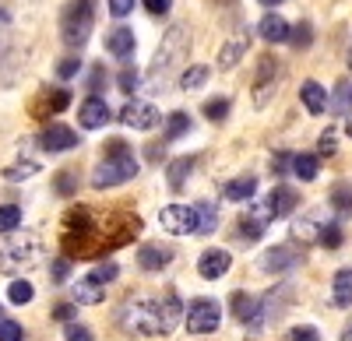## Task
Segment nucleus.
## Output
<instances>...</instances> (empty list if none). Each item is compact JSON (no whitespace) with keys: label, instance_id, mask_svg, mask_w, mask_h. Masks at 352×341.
Segmentation results:
<instances>
[{"label":"nucleus","instance_id":"obj_1","mask_svg":"<svg viewBox=\"0 0 352 341\" xmlns=\"http://www.w3.org/2000/svg\"><path fill=\"white\" fill-rule=\"evenodd\" d=\"M138 158H134V152L124 145L120 137L116 141H109L106 145V158L96 165V173H92V187L96 190H109V187H120V183H127V180H134L138 176Z\"/></svg>","mask_w":352,"mask_h":341},{"label":"nucleus","instance_id":"obj_2","mask_svg":"<svg viewBox=\"0 0 352 341\" xmlns=\"http://www.w3.org/2000/svg\"><path fill=\"white\" fill-rule=\"evenodd\" d=\"M190 53V32H187V25H169V32L162 36L159 49H155V60L148 67V78L155 89H162L166 78L184 64V56Z\"/></svg>","mask_w":352,"mask_h":341},{"label":"nucleus","instance_id":"obj_3","mask_svg":"<svg viewBox=\"0 0 352 341\" xmlns=\"http://www.w3.org/2000/svg\"><path fill=\"white\" fill-rule=\"evenodd\" d=\"M116 320H120V327L127 334H134V338H159L162 334L159 299H152V296H131V299H124Z\"/></svg>","mask_w":352,"mask_h":341},{"label":"nucleus","instance_id":"obj_4","mask_svg":"<svg viewBox=\"0 0 352 341\" xmlns=\"http://www.w3.org/2000/svg\"><path fill=\"white\" fill-rule=\"evenodd\" d=\"M43 239L36 233H11L8 243L0 246V268L8 274H25L43 264Z\"/></svg>","mask_w":352,"mask_h":341},{"label":"nucleus","instance_id":"obj_5","mask_svg":"<svg viewBox=\"0 0 352 341\" xmlns=\"http://www.w3.org/2000/svg\"><path fill=\"white\" fill-rule=\"evenodd\" d=\"M92 25H96L92 0H71L60 18V36L71 49H81L88 43V36H92Z\"/></svg>","mask_w":352,"mask_h":341},{"label":"nucleus","instance_id":"obj_6","mask_svg":"<svg viewBox=\"0 0 352 341\" xmlns=\"http://www.w3.org/2000/svg\"><path fill=\"white\" fill-rule=\"evenodd\" d=\"M184 324L190 334H212L222 324V309L215 299H194L190 306H184Z\"/></svg>","mask_w":352,"mask_h":341},{"label":"nucleus","instance_id":"obj_7","mask_svg":"<svg viewBox=\"0 0 352 341\" xmlns=\"http://www.w3.org/2000/svg\"><path fill=\"white\" fill-rule=\"evenodd\" d=\"M278 78H282V64L275 60V56H261L257 64V78H254V106L264 109L272 102L275 89H278Z\"/></svg>","mask_w":352,"mask_h":341},{"label":"nucleus","instance_id":"obj_8","mask_svg":"<svg viewBox=\"0 0 352 341\" xmlns=\"http://www.w3.org/2000/svg\"><path fill=\"white\" fill-rule=\"evenodd\" d=\"M159 222H162V229L173 233V236H190L197 229V215L187 204H166L159 211Z\"/></svg>","mask_w":352,"mask_h":341},{"label":"nucleus","instance_id":"obj_9","mask_svg":"<svg viewBox=\"0 0 352 341\" xmlns=\"http://www.w3.org/2000/svg\"><path fill=\"white\" fill-rule=\"evenodd\" d=\"M300 261H303V253L296 246H292V243H278V246H272L261 257V268L268 271V274H282V271H292Z\"/></svg>","mask_w":352,"mask_h":341},{"label":"nucleus","instance_id":"obj_10","mask_svg":"<svg viewBox=\"0 0 352 341\" xmlns=\"http://www.w3.org/2000/svg\"><path fill=\"white\" fill-rule=\"evenodd\" d=\"M120 124L124 127H134V130H152L159 124V109L152 102H138L131 99L124 109H120Z\"/></svg>","mask_w":352,"mask_h":341},{"label":"nucleus","instance_id":"obj_11","mask_svg":"<svg viewBox=\"0 0 352 341\" xmlns=\"http://www.w3.org/2000/svg\"><path fill=\"white\" fill-rule=\"evenodd\" d=\"M268 222H272V211L264 201H254L247 208V215L240 218V236L243 239H261L264 233H268Z\"/></svg>","mask_w":352,"mask_h":341},{"label":"nucleus","instance_id":"obj_12","mask_svg":"<svg viewBox=\"0 0 352 341\" xmlns=\"http://www.w3.org/2000/svg\"><path fill=\"white\" fill-rule=\"evenodd\" d=\"M109 117H113V109H109L106 99H99V95H88V99L81 102V109H78V120H81L85 130H99V127H106Z\"/></svg>","mask_w":352,"mask_h":341},{"label":"nucleus","instance_id":"obj_13","mask_svg":"<svg viewBox=\"0 0 352 341\" xmlns=\"http://www.w3.org/2000/svg\"><path fill=\"white\" fill-rule=\"evenodd\" d=\"M39 145L46 152H71V148H78V134L64 124H50L43 130V137H39Z\"/></svg>","mask_w":352,"mask_h":341},{"label":"nucleus","instance_id":"obj_14","mask_svg":"<svg viewBox=\"0 0 352 341\" xmlns=\"http://www.w3.org/2000/svg\"><path fill=\"white\" fill-rule=\"evenodd\" d=\"M324 222H328V215L320 211V208H314V211H307L303 218H296V225H292V236H296L303 246H307V243H317L320 229H324Z\"/></svg>","mask_w":352,"mask_h":341},{"label":"nucleus","instance_id":"obj_15","mask_svg":"<svg viewBox=\"0 0 352 341\" xmlns=\"http://www.w3.org/2000/svg\"><path fill=\"white\" fill-rule=\"evenodd\" d=\"M229 268H232V257H229L226 250H204V253H201V261H197L201 278H222Z\"/></svg>","mask_w":352,"mask_h":341},{"label":"nucleus","instance_id":"obj_16","mask_svg":"<svg viewBox=\"0 0 352 341\" xmlns=\"http://www.w3.org/2000/svg\"><path fill=\"white\" fill-rule=\"evenodd\" d=\"M71 289H74V303H78V306H99V303L106 299V285H99L92 274L78 278Z\"/></svg>","mask_w":352,"mask_h":341},{"label":"nucleus","instance_id":"obj_17","mask_svg":"<svg viewBox=\"0 0 352 341\" xmlns=\"http://www.w3.org/2000/svg\"><path fill=\"white\" fill-rule=\"evenodd\" d=\"M134 46H138V39H134V32L131 28H113V32L106 36V49L113 53V56H120V60H127V56H134Z\"/></svg>","mask_w":352,"mask_h":341},{"label":"nucleus","instance_id":"obj_18","mask_svg":"<svg viewBox=\"0 0 352 341\" xmlns=\"http://www.w3.org/2000/svg\"><path fill=\"white\" fill-rule=\"evenodd\" d=\"M159 314H162V334H169L176 324L184 320V303L176 299V292H173V289H166V296L159 299Z\"/></svg>","mask_w":352,"mask_h":341},{"label":"nucleus","instance_id":"obj_19","mask_svg":"<svg viewBox=\"0 0 352 341\" xmlns=\"http://www.w3.org/2000/svg\"><path fill=\"white\" fill-rule=\"evenodd\" d=\"M331 303H335L338 309H349V306H352V268H338V271H335Z\"/></svg>","mask_w":352,"mask_h":341},{"label":"nucleus","instance_id":"obj_20","mask_svg":"<svg viewBox=\"0 0 352 341\" xmlns=\"http://www.w3.org/2000/svg\"><path fill=\"white\" fill-rule=\"evenodd\" d=\"M268 211H272V218H285L292 208H296V190L292 187H275L272 193H268Z\"/></svg>","mask_w":352,"mask_h":341},{"label":"nucleus","instance_id":"obj_21","mask_svg":"<svg viewBox=\"0 0 352 341\" xmlns=\"http://www.w3.org/2000/svg\"><path fill=\"white\" fill-rule=\"evenodd\" d=\"M257 36L264 43H285L289 39V21L278 18V14H264L261 25H257Z\"/></svg>","mask_w":352,"mask_h":341},{"label":"nucleus","instance_id":"obj_22","mask_svg":"<svg viewBox=\"0 0 352 341\" xmlns=\"http://www.w3.org/2000/svg\"><path fill=\"white\" fill-rule=\"evenodd\" d=\"M169 261H173V250H166V246H141L138 250V264L144 271H162Z\"/></svg>","mask_w":352,"mask_h":341},{"label":"nucleus","instance_id":"obj_23","mask_svg":"<svg viewBox=\"0 0 352 341\" xmlns=\"http://www.w3.org/2000/svg\"><path fill=\"white\" fill-rule=\"evenodd\" d=\"M300 99H303V106L314 113V117H320V113L328 109V92L320 89L317 81H303V89H300Z\"/></svg>","mask_w":352,"mask_h":341},{"label":"nucleus","instance_id":"obj_24","mask_svg":"<svg viewBox=\"0 0 352 341\" xmlns=\"http://www.w3.org/2000/svg\"><path fill=\"white\" fill-rule=\"evenodd\" d=\"M254 193H257V180H254V176H236V180H229V183L222 187L226 201H250Z\"/></svg>","mask_w":352,"mask_h":341},{"label":"nucleus","instance_id":"obj_25","mask_svg":"<svg viewBox=\"0 0 352 341\" xmlns=\"http://www.w3.org/2000/svg\"><path fill=\"white\" fill-rule=\"evenodd\" d=\"M331 113L335 117H352V78H342L331 92Z\"/></svg>","mask_w":352,"mask_h":341},{"label":"nucleus","instance_id":"obj_26","mask_svg":"<svg viewBox=\"0 0 352 341\" xmlns=\"http://www.w3.org/2000/svg\"><path fill=\"white\" fill-rule=\"evenodd\" d=\"M247 36H240V39H229L226 46H222V53H219V67L222 71H232L240 60H243V53H247Z\"/></svg>","mask_w":352,"mask_h":341},{"label":"nucleus","instance_id":"obj_27","mask_svg":"<svg viewBox=\"0 0 352 341\" xmlns=\"http://www.w3.org/2000/svg\"><path fill=\"white\" fill-rule=\"evenodd\" d=\"M194 215H197V236H208V233H215V225H219V204L215 201H201L197 208H194Z\"/></svg>","mask_w":352,"mask_h":341},{"label":"nucleus","instance_id":"obj_28","mask_svg":"<svg viewBox=\"0 0 352 341\" xmlns=\"http://www.w3.org/2000/svg\"><path fill=\"white\" fill-rule=\"evenodd\" d=\"M194 173V158L190 155H180V158H173L169 162V169H166V180H169V187L173 190H180L184 183H187V176Z\"/></svg>","mask_w":352,"mask_h":341},{"label":"nucleus","instance_id":"obj_29","mask_svg":"<svg viewBox=\"0 0 352 341\" xmlns=\"http://www.w3.org/2000/svg\"><path fill=\"white\" fill-rule=\"evenodd\" d=\"M328 197H331V208H335L342 218H349V215H352V183H349V180H338V183L331 187V193H328Z\"/></svg>","mask_w":352,"mask_h":341},{"label":"nucleus","instance_id":"obj_30","mask_svg":"<svg viewBox=\"0 0 352 341\" xmlns=\"http://www.w3.org/2000/svg\"><path fill=\"white\" fill-rule=\"evenodd\" d=\"M289 165H292V173H296L303 183L317 180V173H320V158H317V155H310V152H307V155H292V162H289Z\"/></svg>","mask_w":352,"mask_h":341},{"label":"nucleus","instance_id":"obj_31","mask_svg":"<svg viewBox=\"0 0 352 341\" xmlns=\"http://www.w3.org/2000/svg\"><path fill=\"white\" fill-rule=\"evenodd\" d=\"M204 81H208V67L194 64V67H187V71L180 74V89H184V92H197Z\"/></svg>","mask_w":352,"mask_h":341},{"label":"nucleus","instance_id":"obj_32","mask_svg":"<svg viewBox=\"0 0 352 341\" xmlns=\"http://www.w3.org/2000/svg\"><path fill=\"white\" fill-rule=\"evenodd\" d=\"M232 303H236V317H240V324L247 327V324L254 320V314H257V296H243V292H236V296H232Z\"/></svg>","mask_w":352,"mask_h":341},{"label":"nucleus","instance_id":"obj_33","mask_svg":"<svg viewBox=\"0 0 352 341\" xmlns=\"http://www.w3.org/2000/svg\"><path fill=\"white\" fill-rule=\"evenodd\" d=\"M32 296H36L32 281H25V278L11 281V289H8V299H11L14 306H25V303H32Z\"/></svg>","mask_w":352,"mask_h":341},{"label":"nucleus","instance_id":"obj_34","mask_svg":"<svg viewBox=\"0 0 352 341\" xmlns=\"http://www.w3.org/2000/svg\"><path fill=\"white\" fill-rule=\"evenodd\" d=\"M190 130V117L187 113H169V124H166V141H176Z\"/></svg>","mask_w":352,"mask_h":341},{"label":"nucleus","instance_id":"obj_35","mask_svg":"<svg viewBox=\"0 0 352 341\" xmlns=\"http://www.w3.org/2000/svg\"><path fill=\"white\" fill-rule=\"evenodd\" d=\"M36 173H39V165H36V162H14V165L4 169V180L18 183V180H28V176H36Z\"/></svg>","mask_w":352,"mask_h":341},{"label":"nucleus","instance_id":"obj_36","mask_svg":"<svg viewBox=\"0 0 352 341\" xmlns=\"http://www.w3.org/2000/svg\"><path fill=\"white\" fill-rule=\"evenodd\" d=\"M21 225V208L18 204H0V233H11Z\"/></svg>","mask_w":352,"mask_h":341},{"label":"nucleus","instance_id":"obj_37","mask_svg":"<svg viewBox=\"0 0 352 341\" xmlns=\"http://www.w3.org/2000/svg\"><path fill=\"white\" fill-rule=\"evenodd\" d=\"M285 43H292L296 49H307V46L314 43V28H310L307 21H300L296 28H289V39H285Z\"/></svg>","mask_w":352,"mask_h":341},{"label":"nucleus","instance_id":"obj_38","mask_svg":"<svg viewBox=\"0 0 352 341\" xmlns=\"http://www.w3.org/2000/svg\"><path fill=\"white\" fill-rule=\"evenodd\" d=\"M201 113H204V117H208L212 124H222V120L229 117V99H208Z\"/></svg>","mask_w":352,"mask_h":341},{"label":"nucleus","instance_id":"obj_39","mask_svg":"<svg viewBox=\"0 0 352 341\" xmlns=\"http://www.w3.org/2000/svg\"><path fill=\"white\" fill-rule=\"evenodd\" d=\"M317 243H320V246H328V250H338V246H342V229H338L335 222H324V229H320Z\"/></svg>","mask_w":352,"mask_h":341},{"label":"nucleus","instance_id":"obj_40","mask_svg":"<svg viewBox=\"0 0 352 341\" xmlns=\"http://www.w3.org/2000/svg\"><path fill=\"white\" fill-rule=\"evenodd\" d=\"M67 102H71V92H67V89H56L53 95H46V99H43L46 113H60V109H67Z\"/></svg>","mask_w":352,"mask_h":341},{"label":"nucleus","instance_id":"obj_41","mask_svg":"<svg viewBox=\"0 0 352 341\" xmlns=\"http://www.w3.org/2000/svg\"><path fill=\"white\" fill-rule=\"evenodd\" d=\"M317 152H320V155H335V152H338V134H335V127H328L324 134H320Z\"/></svg>","mask_w":352,"mask_h":341},{"label":"nucleus","instance_id":"obj_42","mask_svg":"<svg viewBox=\"0 0 352 341\" xmlns=\"http://www.w3.org/2000/svg\"><path fill=\"white\" fill-rule=\"evenodd\" d=\"M21 338H25V331H21L18 320H4V317H0V341H21Z\"/></svg>","mask_w":352,"mask_h":341},{"label":"nucleus","instance_id":"obj_43","mask_svg":"<svg viewBox=\"0 0 352 341\" xmlns=\"http://www.w3.org/2000/svg\"><path fill=\"white\" fill-rule=\"evenodd\" d=\"M116 274H120V268H116L113 261H106V264H99V268L92 271V278L99 281V285H109V281H113Z\"/></svg>","mask_w":352,"mask_h":341},{"label":"nucleus","instance_id":"obj_44","mask_svg":"<svg viewBox=\"0 0 352 341\" xmlns=\"http://www.w3.org/2000/svg\"><path fill=\"white\" fill-rule=\"evenodd\" d=\"M116 81H120V92H127V95H131V92H138V84H141L138 71H131V67H127V71H120V78H116Z\"/></svg>","mask_w":352,"mask_h":341},{"label":"nucleus","instance_id":"obj_45","mask_svg":"<svg viewBox=\"0 0 352 341\" xmlns=\"http://www.w3.org/2000/svg\"><path fill=\"white\" fill-rule=\"evenodd\" d=\"M78 71H81V60H78V56H67V60L56 64V74H60L64 81H67V78H74Z\"/></svg>","mask_w":352,"mask_h":341},{"label":"nucleus","instance_id":"obj_46","mask_svg":"<svg viewBox=\"0 0 352 341\" xmlns=\"http://www.w3.org/2000/svg\"><path fill=\"white\" fill-rule=\"evenodd\" d=\"M64 338H67V341H96V338H92V331H88V327H81V324H71Z\"/></svg>","mask_w":352,"mask_h":341},{"label":"nucleus","instance_id":"obj_47","mask_svg":"<svg viewBox=\"0 0 352 341\" xmlns=\"http://www.w3.org/2000/svg\"><path fill=\"white\" fill-rule=\"evenodd\" d=\"M53 278H56V281H67V278H71V261H67V257H56V261H53Z\"/></svg>","mask_w":352,"mask_h":341},{"label":"nucleus","instance_id":"obj_48","mask_svg":"<svg viewBox=\"0 0 352 341\" xmlns=\"http://www.w3.org/2000/svg\"><path fill=\"white\" fill-rule=\"evenodd\" d=\"M56 190H60L64 197H67V193H74V173H71V169H64V173L56 176Z\"/></svg>","mask_w":352,"mask_h":341},{"label":"nucleus","instance_id":"obj_49","mask_svg":"<svg viewBox=\"0 0 352 341\" xmlns=\"http://www.w3.org/2000/svg\"><path fill=\"white\" fill-rule=\"evenodd\" d=\"M109 11H113L116 18H127V14L134 11V0H109Z\"/></svg>","mask_w":352,"mask_h":341},{"label":"nucleus","instance_id":"obj_50","mask_svg":"<svg viewBox=\"0 0 352 341\" xmlns=\"http://www.w3.org/2000/svg\"><path fill=\"white\" fill-rule=\"evenodd\" d=\"M144 8H148V14H169L173 0H144Z\"/></svg>","mask_w":352,"mask_h":341},{"label":"nucleus","instance_id":"obj_51","mask_svg":"<svg viewBox=\"0 0 352 341\" xmlns=\"http://www.w3.org/2000/svg\"><path fill=\"white\" fill-rule=\"evenodd\" d=\"M289 162H292V155H285V152H278L275 158H272V173H289Z\"/></svg>","mask_w":352,"mask_h":341},{"label":"nucleus","instance_id":"obj_52","mask_svg":"<svg viewBox=\"0 0 352 341\" xmlns=\"http://www.w3.org/2000/svg\"><path fill=\"white\" fill-rule=\"evenodd\" d=\"M74 314H78V309H74L71 303H60V306L53 309V317H56V320H74Z\"/></svg>","mask_w":352,"mask_h":341},{"label":"nucleus","instance_id":"obj_53","mask_svg":"<svg viewBox=\"0 0 352 341\" xmlns=\"http://www.w3.org/2000/svg\"><path fill=\"white\" fill-rule=\"evenodd\" d=\"M292 341H320V338H317L314 327H296V331H292Z\"/></svg>","mask_w":352,"mask_h":341},{"label":"nucleus","instance_id":"obj_54","mask_svg":"<svg viewBox=\"0 0 352 341\" xmlns=\"http://www.w3.org/2000/svg\"><path fill=\"white\" fill-rule=\"evenodd\" d=\"M342 341H352V324H349V327L342 331Z\"/></svg>","mask_w":352,"mask_h":341},{"label":"nucleus","instance_id":"obj_55","mask_svg":"<svg viewBox=\"0 0 352 341\" xmlns=\"http://www.w3.org/2000/svg\"><path fill=\"white\" fill-rule=\"evenodd\" d=\"M261 4H264V8H278V4H282V0H261Z\"/></svg>","mask_w":352,"mask_h":341},{"label":"nucleus","instance_id":"obj_56","mask_svg":"<svg viewBox=\"0 0 352 341\" xmlns=\"http://www.w3.org/2000/svg\"><path fill=\"white\" fill-rule=\"evenodd\" d=\"M345 130H349V137H352V117H349V124H345Z\"/></svg>","mask_w":352,"mask_h":341},{"label":"nucleus","instance_id":"obj_57","mask_svg":"<svg viewBox=\"0 0 352 341\" xmlns=\"http://www.w3.org/2000/svg\"><path fill=\"white\" fill-rule=\"evenodd\" d=\"M8 21V11H0V25H4Z\"/></svg>","mask_w":352,"mask_h":341},{"label":"nucleus","instance_id":"obj_58","mask_svg":"<svg viewBox=\"0 0 352 341\" xmlns=\"http://www.w3.org/2000/svg\"><path fill=\"white\" fill-rule=\"evenodd\" d=\"M349 67H352V43H349Z\"/></svg>","mask_w":352,"mask_h":341},{"label":"nucleus","instance_id":"obj_59","mask_svg":"<svg viewBox=\"0 0 352 341\" xmlns=\"http://www.w3.org/2000/svg\"><path fill=\"white\" fill-rule=\"evenodd\" d=\"M215 4H232V0H215Z\"/></svg>","mask_w":352,"mask_h":341},{"label":"nucleus","instance_id":"obj_60","mask_svg":"<svg viewBox=\"0 0 352 341\" xmlns=\"http://www.w3.org/2000/svg\"><path fill=\"white\" fill-rule=\"evenodd\" d=\"M0 314H4V306H0Z\"/></svg>","mask_w":352,"mask_h":341}]
</instances>
